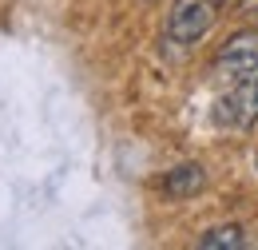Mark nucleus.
<instances>
[{
	"label": "nucleus",
	"instance_id": "1",
	"mask_svg": "<svg viewBox=\"0 0 258 250\" xmlns=\"http://www.w3.org/2000/svg\"><path fill=\"white\" fill-rule=\"evenodd\" d=\"M215 20H219V4L215 0H179L171 8V16H167V40L191 48L215 28Z\"/></svg>",
	"mask_w": 258,
	"mask_h": 250
},
{
	"label": "nucleus",
	"instance_id": "2",
	"mask_svg": "<svg viewBox=\"0 0 258 250\" xmlns=\"http://www.w3.org/2000/svg\"><path fill=\"white\" fill-rule=\"evenodd\" d=\"M215 72L226 76V80H246L258 72V28H246V32H234L226 36L223 48L215 52Z\"/></svg>",
	"mask_w": 258,
	"mask_h": 250
},
{
	"label": "nucleus",
	"instance_id": "3",
	"mask_svg": "<svg viewBox=\"0 0 258 250\" xmlns=\"http://www.w3.org/2000/svg\"><path fill=\"white\" fill-rule=\"evenodd\" d=\"M219 115H223V123H234V127L258 123V72L234 84V92L223 99Z\"/></svg>",
	"mask_w": 258,
	"mask_h": 250
},
{
	"label": "nucleus",
	"instance_id": "4",
	"mask_svg": "<svg viewBox=\"0 0 258 250\" xmlns=\"http://www.w3.org/2000/svg\"><path fill=\"white\" fill-rule=\"evenodd\" d=\"M159 187L167 199H195L207 187V171H203V163H179L159 179Z\"/></svg>",
	"mask_w": 258,
	"mask_h": 250
},
{
	"label": "nucleus",
	"instance_id": "5",
	"mask_svg": "<svg viewBox=\"0 0 258 250\" xmlns=\"http://www.w3.org/2000/svg\"><path fill=\"white\" fill-rule=\"evenodd\" d=\"M246 246V230L238 222H223V226H211L195 250H242Z\"/></svg>",
	"mask_w": 258,
	"mask_h": 250
},
{
	"label": "nucleus",
	"instance_id": "6",
	"mask_svg": "<svg viewBox=\"0 0 258 250\" xmlns=\"http://www.w3.org/2000/svg\"><path fill=\"white\" fill-rule=\"evenodd\" d=\"M250 16H254V20H258V0H250Z\"/></svg>",
	"mask_w": 258,
	"mask_h": 250
}]
</instances>
